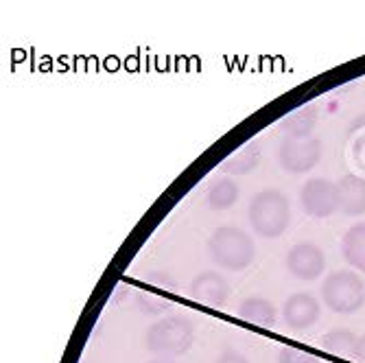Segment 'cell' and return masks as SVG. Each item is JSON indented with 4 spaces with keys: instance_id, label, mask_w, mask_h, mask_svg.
I'll return each instance as SVG.
<instances>
[{
    "instance_id": "8fae6325",
    "label": "cell",
    "mask_w": 365,
    "mask_h": 363,
    "mask_svg": "<svg viewBox=\"0 0 365 363\" xmlns=\"http://www.w3.org/2000/svg\"><path fill=\"white\" fill-rule=\"evenodd\" d=\"M239 317L260 328H274L278 311L274 302H269L267 298H245L239 307Z\"/></svg>"
},
{
    "instance_id": "ac0fdd59",
    "label": "cell",
    "mask_w": 365,
    "mask_h": 363,
    "mask_svg": "<svg viewBox=\"0 0 365 363\" xmlns=\"http://www.w3.org/2000/svg\"><path fill=\"white\" fill-rule=\"evenodd\" d=\"M147 298L151 300V302H140L138 300V309L140 311H145V313H149V315H162L164 311H169L171 309V302L169 300H164V298H155V295H151V293H145Z\"/></svg>"
},
{
    "instance_id": "6da1fadb",
    "label": "cell",
    "mask_w": 365,
    "mask_h": 363,
    "mask_svg": "<svg viewBox=\"0 0 365 363\" xmlns=\"http://www.w3.org/2000/svg\"><path fill=\"white\" fill-rule=\"evenodd\" d=\"M252 230L262 239H278L284 235L291 221V206L287 195L278 188H264L256 193L247 208Z\"/></svg>"
},
{
    "instance_id": "7c38bea8",
    "label": "cell",
    "mask_w": 365,
    "mask_h": 363,
    "mask_svg": "<svg viewBox=\"0 0 365 363\" xmlns=\"http://www.w3.org/2000/svg\"><path fill=\"white\" fill-rule=\"evenodd\" d=\"M341 252L350 267L365 274V221L354 223L341 239Z\"/></svg>"
},
{
    "instance_id": "8992f818",
    "label": "cell",
    "mask_w": 365,
    "mask_h": 363,
    "mask_svg": "<svg viewBox=\"0 0 365 363\" xmlns=\"http://www.w3.org/2000/svg\"><path fill=\"white\" fill-rule=\"evenodd\" d=\"M300 206L313 219L330 217L335 210H339L337 184L330 180H324V178L307 180L300 190Z\"/></svg>"
},
{
    "instance_id": "2e32d148",
    "label": "cell",
    "mask_w": 365,
    "mask_h": 363,
    "mask_svg": "<svg viewBox=\"0 0 365 363\" xmlns=\"http://www.w3.org/2000/svg\"><path fill=\"white\" fill-rule=\"evenodd\" d=\"M354 344H356V335L352 331H348V328H335V331H328L322 339V348L326 352L348 357V359H352Z\"/></svg>"
},
{
    "instance_id": "30bf717a",
    "label": "cell",
    "mask_w": 365,
    "mask_h": 363,
    "mask_svg": "<svg viewBox=\"0 0 365 363\" xmlns=\"http://www.w3.org/2000/svg\"><path fill=\"white\" fill-rule=\"evenodd\" d=\"M339 210L348 217L365 215V180L359 175H344L337 182Z\"/></svg>"
},
{
    "instance_id": "7a4b0ae2",
    "label": "cell",
    "mask_w": 365,
    "mask_h": 363,
    "mask_svg": "<svg viewBox=\"0 0 365 363\" xmlns=\"http://www.w3.org/2000/svg\"><path fill=\"white\" fill-rule=\"evenodd\" d=\"M208 254L217 267L227 272H241L250 267L254 260L256 247L247 232L235 225H223L210 235L208 239Z\"/></svg>"
},
{
    "instance_id": "4fadbf2b",
    "label": "cell",
    "mask_w": 365,
    "mask_h": 363,
    "mask_svg": "<svg viewBox=\"0 0 365 363\" xmlns=\"http://www.w3.org/2000/svg\"><path fill=\"white\" fill-rule=\"evenodd\" d=\"M315 125H317V110L313 106H307V108L291 112L280 123L287 138H311Z\"/></svg>"
},
{
    "instance_id": "ffe728a7",
    "label": "cell",
    "mask_w": 365,
    "mask_h": 363,
    "mask_svg": "<svg viewBox=\"0 0 365 363\" xmlns=\"http://www.w3.org/2000/svg\"><path fill=\"white\" fill-rule=\"evenodd\" d=\"M352 359H354L356 363H365V335L356 337V344H354Z\"/></svg>"
},
{
    "instance_id": "ba28073f",
    "label": "cell",
    "mask_w": 365,
    "mask_h": 363,
    "mask_svg": "<svg viewBox=\"0 0 365 363\" xmlns=\"http://www.w3.org/2000/svg\"><path fill=\"white\" fill-rule=\"evenodd\" d=\"M322 315V307L315 295L302 291L293 293L291 298L282 305V317L284 324L293 331H307V328L315 326Z\"/></svg>"
},
{
    "instance_id": "7402d4cb",
    "label": "cell",
    "mask_w": 365,
    "mask_h": 363,
    "mask_svg": "<svg viewBox=\"0 0 365 363\" xmlns=\"http://www.w3.org/2000/svg\"><path fill=\"white\" fill-rule=\"evenodd\" d=\"M149 363H178V361H173V359H162V357H158V359H153V361H149Z\"/></svg>"
},
{
    "instance_id": "3957f363",
    "label": "cell",
    "mask_w": 365,
    "mask_h": 363,
    "mask_svg": "<svg viewBox=\"0 0 365 363\" xmlns=\"http://www.w3.org/2000/svg\"><path fill=\"white\" fill-rule=\"evenodd\" d=\"M195 339V326L190 319L182 315H167L158 322H153L147 333L145 344L153 354H160L162 359H173L184 354Z\"/></svg>"
},
{
    "instance_id": "9c48e42d",
    "label": "cell",
    "mask_w": 365,
    "mask_h": 363,
    "mask_svg": "<svg viewBox=\"0 0 365 363\" xmlns=\"http://www.w3.org/2000/svg\"><path fill=\"white\" fill-rule=\"evenodd\" d=\"M190 295L208 307H223L230 295V285L219 272H202L190 282Z\"/></svg>"
},
{
    "instance_id": "d6986e66",
    "label": "cell",
    "mask_w": 365,
    "mask_h": 363,
    "mask_svg": "<svg viewBox=\"0 0 365 363\" xmlns=\"http://www.w3.org/2000/svg\"><path fill=\"white\" fill-rule=\"evenodd\" d=\"M217 363H250V361H247L245 354H241L239 350H235V348H225V350L219 354Z\"/></svg>"
},
{
    "instance_id": "5b68a950",
    "label": "cell",
    "mask_w": 365,
    "mask_h": 363,
    "mask_svg": "<svg viewBox=\"0 0 365 363\" xmlns=\"http://www.w3.org/2000/svg\"><path fill=\"white\" fill-rule=\"evenodd\" d=\"M322 143L317 138H284L278 149L280 167L289 173H307L317 167Z\"/></svg>"
},
{
    "instance_id": "9a60e30c",
    "label": "cell",
    "mask_w": 365,
    "mask_h": 363,
    "mask_svg": "<svg viewBox=\"0 0 365 363\" xmlns=\"http://www.w3.org/2000/svg\"><path fill=\"white\" fill-rule=\"evenodd\" d=\"M239 202V184L230 178H221L208 188V206L212 210H225Z\"/></svg>"
},
{
    "instance_id": "277c9868",
    "label": "cell",
    "mask_w": 365,
    "mask_h": 363,
    "mask_svg": "<svg viewBox=\"0 0 365 363\" xmlns=\"http://www.w3.org/2000/svg\"><path fill=\"white\" fill-rule=\"evenodd\" d=\"M324 305L341 315H352L365 305V282L352 270L333 272L322 285Z\"/></svg>"
},
{
    "instance_id": "e0dca14e",
    "label": "cell",
    "mask_w": 365,
    "mask_h": 363,
    "mask_svg": "<svg viewBox=\"0 0 365 363\" xmlns=\"http://www.w3.org/2000/svg\"><path fill=\"white\" fill-rule=\"evenodd\" d=\"M278 363H319V361H317V357H313L304 348L280 346L278 348Z\"/></svg>"
},
{
    "instance_id": "44dd1931",
    "label": "cell",
    "mask_w": 365,
    "mask_h": 363,
    "mask_svg": "<svg viewBox=\"0 0 365 363\" xmlns=\"http://www.w3.org/2000/svg\"><path fill=\"white\" fill-rule=\"evenodd\" d=\"M352 153H354L356 162H359V164H361V167L365 169V136H361V138L356 140V145H354Z\"/></svg>"
},
{
    "instance_id": "5bb4252c",
    "label": "cell",
    "mask_w": 365,
    "mask_h": 363,
    "mask_svg": "<svg viewBox=\"0 0 365 363\" xmlns=\"http://www.w3.org/2000/svg\"><path fill=\"white\" fill-rule=\"evenodd\" d=\"M258 162H260V147H258V143H250L243 149H239L237 153H232L221 164V171L227 175H247L258 167Z\"/></svg>"
},
{
    "instance_id": "52a82bcc",
    "label": "cell",
    "mask_w": 365,
    "mask_h": 363,
    "mask_svg": "<svg viewBox=\"0 0 365 363\" xmlns=\"http://www.w3.org/2000/svg\"><path fill=\"white\" fill-rule=\"evenodd\" d=\"M287 270L291 276L300 278V280H315L326 270V254L319 245H315L311 241H302L289 250Z\"/></svg>"
}]
</instances>
